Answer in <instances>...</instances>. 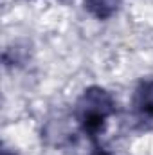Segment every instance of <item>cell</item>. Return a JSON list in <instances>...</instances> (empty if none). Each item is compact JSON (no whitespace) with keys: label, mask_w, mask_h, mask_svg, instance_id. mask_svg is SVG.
<instances>
[{"label":"cell","mask_w":153,"mask_h":155,"mask_svg":"<svg viewBox=\"0 0 153 155\" xmlns=\"http://www.w3.org/2000/svg\"><path fill=\"white\" fill-rule=\"evenodd\" d=\"M85 9L99 20H106L119 7V0H83Z\"/></svg>","instance_id":"cell-3"},{"label":"cell","mask_w":153,"mask_h":155,"mask_svg":"<svg viewBox=\"0 0 153 155\" xmlns=\"http://www.w3.org/2000/svg\"><path fill=\"white\" fill-rule=\"evenodd\" d=\"M133 110L144 119H153V79H142L133 92Z\"/></svg>","instance_id":"cell-2"},{"label":"cell","mask_w":153,"mask_h":155,"mask_svg":"<svg viewBox=\"0 0 153 155\" xmlns=\"http://www.w3.org/2000/svg\"><path fill=\"white\" fill-rule=\"evenodd\" d=\"M2 155H16V153H15V152H9V150H4Z\"/></svg>","instance_id":"cell-4"},{"label":"cell","mask_w":153,"mask_h":155,"mask_svg":"<svg viewBox=\"0 0 153 155\" xmlns=\"http://www.w3.org/2000/svg\"><path fill=\"white\" fill-rule=\"evenodd\" d=\"M115 114V101L101 87H88L76 105V121L88 137H97L106 119Z\"/></svg>","instance_id":"cell-1"}]
</instances>
